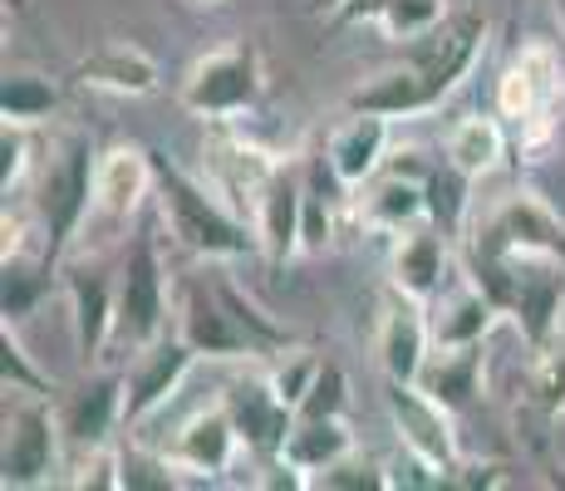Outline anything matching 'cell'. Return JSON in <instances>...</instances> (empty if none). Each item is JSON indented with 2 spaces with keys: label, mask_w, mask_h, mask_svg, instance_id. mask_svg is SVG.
<instances>
[{
  "label": "cell",
  "mask_w": 565,
  "mask_h": 491,
  "mask_svg": "<svg viewBox=\"0 0 565 491\" xmlns=\"http://www.w3.org/2000/svg\"><path fill=\"white\" fill-rule=\"evenodd\" d=\"M448 280H452L448 232H438L433 222H418L394 236V250H388V286L428 305Z\"/></svg>",
  "instance_id": "obj_23"
},
{
  "label": "cell",
  "mask_w": 565,
  "mask_h": 491,
  "mask_svg": "<svg viewBox=\"0 0 565 491\" xmlns=\"http://www.w3.org/2000/svg\"><path fill=\"white\" fill-rule=\"evenodd\" d=\"M60 104H64L60 84L45 79V74L15 70V74H6V84H0V118H6V124L40 128L60 114Z\"/></svg>",
  "instance_id": "obj_33"
},
{
  "label": "cell",
  "mask_w": 565,
  "mask_h": 491,
  "mask_svg": "<svg viewBox=\"0 0 565 491\" xmlns=\"http://www.w3.org/2000/svg\"><path fill=\"white\" fill-rule=\"evenodd\" d=\"M158 447L172 457L178 472L192 477V482H222V472H232L236 457L246 452L242 438H236V423H232L226 398H216V403H206V408L188 413V418H182Z\"/></svg>",
  "instance_id": "obj_13"
},
{
  "label": "cell",
  "mask_w": 565,
  "mask_h": 491,
  "mask_svg": "<svg viewBox=\"0 0 565 491\" xmlns=\"http://www.w3.org/2000/svg\"><path fill=\"white\" fill-rule=\"evenodd\" d=\"M507 482V462H462L452 467L448 487H502Z\"/></svg>",
  "instance_id": "obj_40"
},
{
  "label": "cell",
  "mask_w": 565,
  "mask_h": 491,
  "mask_svg": "<svg viewBox=\"0 0 565 491\" xmlns=\"http://www.w3.org/2000/svg\"><path fill=\"white\" fill-rule=\"evenodd\" d=\"M497 320H507L502 305L482 290L477 276H452L448 286L428 300V330L433 349H462V344H487V334L497 330Z\"/></svg>",
  "instance_id": "obj_21"
},
{
  "label": "cell",
  "mask_w": 565,
  "mask_h": 491,
  "mask_svg": "<svg viewBox=\"0 0 565 491\" xmlns=\"http://www.w3.org/2000/svg\"><path fill=\"white\" fill-rule=\"evenodd\" d=\"M374 354H379L384 378H394V384H418L423 364H428V354H433L428 305L413 300V295H404V290H388L384 310H379Z\"/></svg>",
  "instance_id": "obj_20"
},
{
  "label": "cell",
  "mask_w": 565,
  "mask_h": 491,
  "mask_svg": "<svg viewBox=\"0 0 565 491\" xmlns=\"http://www.w3.org/2000/svg\"><path fill=\"white\" fill-rule=\"evenodd\" d=\"M124 403H128L124 369H84V384L60 398V428L70 452L114 442L118 428H124Z\"/></svg>",
  "instance_id": "obj_18"
},
{
  "label": "cell",
  "mask_w": 565,
  "mask_h": 491,
  "mask_svg": "<svg viewBox=\"0 0 565 491\" xmlns=\"http://www.w3.org/2000/svg\"><path fill=\"white\" fill-rule=\"evenodd\" d=\"M280 162H286V158H276V152L256 148L252 138H242V134H216V148H212L216 182H212V188L222 192L226 202H232L236 212L246 216V222H252L260 192H266L270 172H276ZM252 226H256V222H252Z\"/></svg>",
  "instance_id": "obj_25"
},
{
  "label": "cell",
  "mask_w": 565,
  "mask_h": 491,
  "mask_svg": "<svg viewBox=\"0 0 565 491\" xmlns=\"http://www.w3.org/2000/svg\"><path fill=\"white\" fill-rule=\"evenodd\" d=\"M492 35V20L482 10H448L443 25H433L428 35H418L413 45H404V60L388 64V70L369 74V79L344 98V114L360 108V114H384V118H418L443 108L467 74L477 70Z\"/></svg>",
  "instance_id": "obj_1"
},
{
  "label": "cell",
  "mask_w": 565,
  "mask_h": 491,
  "mask_svg": "<svg viewBox=\"0 0 565 491\" xmlns=\"http://www.w3.org/2000/svg\"><path fill=\"white\" fill-rule=\"evenodd\" d=\"M462 270L482 280V290L502 305V314L521 330L531 354H546V349L561 344L565 256H551V250H516V256L462 260Z\"/></svg>",
  "instance_id": "obj_3"
},
{
  "label": "cell",
  "mask_w": 565,
  "mask_h": 491,
  "mask_svg": "<svg viewBox=\"0 0 565 491\" xmlns=\"http://www.w3.org/2000/svg\"><path fill=\"white\" fill-rule=\"evenodd\" d=\"M344 20H369L384 40L413 45L418 35H428L433 25L448 20V0H360Z\"/></svg>",
  "instance_id": "obj_31"
},
{
  "label": "cell",
  "mask_w": 565,
  "mask_h": 491,
  "mask_svg": "<svg viewBox=\"0 0 565 491\" xmlns=\"http://www.w3.org/2000/svg\"><path fill=\"white\" fill-rule=\"evenodd\" d=\"M315 374H320V354H310V349H300V344H290V349H280L276 359H266L270 388H276L290 408H300V398H306V388L315 384Z\"/></svg>",
  "instance_id": "obj_37"
},
{
  "label": "cell",
  "mask_w": 565,
  "mask_h": 491,
  "mask_svg": "<svg viewBox=\"0 0 565 491\" xmlns=\"http://www.w3.org/2000/svg\"><path fill=\"white\" fill-rule=\"evenodd\" d=\"M15 408H6V447H0V487L6 491H35L54 487L60 472H70V442L60 428L54 398L40 393H10Z\"/></svg>",
  "instance_id": "obj_8"
},
{
  "label": "cell",
  "mask_w": 565,
  "mask_h": 491,
  "mask_svg": "<svg viewBox=\"0 0 565 491\" xmlns=\"http://www.w3.org/2000/svg\"><path fill=\"white\" fill-rule=\"evenodd\" d=\"M60 286V266L45 256V242H25V246H10L0 256V314L6 324H20L25 314H35V305L54 295Z\"/></svg>",
  "instance_id": "obj_26"
},
{
  "label": "cell",
  "mask_w": 565,
  "mask_h": 491,
  "mask_svg": "<svg viewBox=\"0 0 565 491\" xmlns=\"http://www.w3.org/2000/svg\"><path fill=\"white\" fill-rule=\"evenodd\" d=\"M408 152H398V158L384 162V172H374V178L360 188L354 196V212H360V222L369 232H384V236H398L408 232V226L428 222V188H423V172H428V162H404Z\"/></svg>",
  "instance_id": "obj_16"
},
{
  "label": "cell",
  "mask_w": 565,
  "mask_h": 491,
  "mask_svg": "<svg viewBox=\"0 0 565 491\" xmlns=\"http://www.w3.org/2000/svg\"><path fill=\"white\" fill-rule=\"evenodd\" d=\"M192 364H198V349L182 340L178 330L172 334H158L153 344H143L138 354H128L124 364V378H128V403H124V428L138 433L143 423H153L178 388L188 384Z\"/></svg>",
  "instance_id": "obj_12"
},
{
  "label": "cell",
  "mask_w": 565,
  "mask_h": 491,
  "mask_svg": "<svg viewBox=\"0 0 565 491\" xmlns=\"http://www.w3.org/2000/svg\"><path fill=\"white\" fill-rule=\"evenodd\" d=\"M153 206L162 216V226L172 232L188 256L198 260H242L260 250L256 226L236 212L216 188H206L202 178H192L182 162H172L168 152L153 148Z\"/></svg>",
  "instance_id": "obj_2"
},
{
  "label": "cell",
  "mask_w": 565,
  "mask_h": 491,
  "mask_svg": "<svg viewBox=\"0 0 565 491\" xmlns=\"http://www.w3.org/2000/svg\"><path fill=\"white\" fill-rule=\"evenodd\" d=\"M482 364H487V344L433 349L418 374V388L428 393V398H438L443 408L462 413V408H472V398L482 393Z\"/></svg>",
  "instance_id": "obj_28"
},
{
  "label": "cell",
  "mask_w": 565,
  "mask_h": 491,
  "mask_svg": "<svg viewBox=\"0 0 565 491\" xmlns=\"http://www.w3.org/2000/svg\"><path fill=\"white\" fill-rule=\"evenodd\" d=\"M296 418H350V374L334 359H320V374L300 398Z\"/></svg>",
  "instance_id": "obj_36"
},
{
  "label": "cell",
  "mask_w": 565,
  "mask_h": 491,
  "mask_svg": "<svg viewBox=\"0 0 565 491\" xmlns=\"http://www.w3.org/2000/svg\"><path fill=\"white\" fill-rule=\"evenodd\" d=\"M516 250H551L565 256V222L561 212L541 192H512L467 232V256L462 260H492V256H516Z\"/></svg>",
  "instance_id": "obj_10"
},
{
  "label": "cell",
  "mask_w": 565,
  "mask_h": 491,
  "mask_svg": "<svg viewBox=\"0 0 565 491\" xmlns=\"http://www.w3.org/2000/svg\"><path fill=\"white\" fill-rule=\"evenodd\" d=\"M252 222L260 236V256L270 266H286V260L306 256V168L300 162H280L270 172Z\"/></svg>",
  "instance_id": "obj_19"
},
{
  "label": "cell",
  "mask_w": 565,
  "mask_h": 491,
  "mask_svg": "<svg viewBox=\"0 0 565 491\" xmlns=\"http://www.w3.org/2000/svg\"><path fill=\"white\" fill-rule=\"evenodd\" d=\"M172 310H178V334L198 349V359H216V364H236V359L252 364V359H260L256 340L226 310V300L216 295L212 280H188Z\"/></svg>",
  "instance_id": "obj_14"
},
{
  "label": "cell",
  "mask_w": 565,
  "mask_h": 491,
  "mask_svg": "<svg viewBox=\"0 0 565 491\" xmlns=\"http://www.w3.org/2000/svg\"><path fill=\"white\" fill-rule=\"evenodd\" d=\"M188 6H198V10H206V6H222V0H188Z\"/></svg>",
  "instance_id": "obj_42"
},
{
  "label": "cell",
  "mask_w": 565,
  "mask_h": 491,
  "mask_svg": "<svg viewBox=\"0 0 565 491\" xmlns=\"http://www.w3.org/2000/svg\"><path fill=\"white\" fill-rule=\"evenodd\" d=\"M384 408H388V423H394L398 447H408L413 457H423V462L443 477V487H448L452 467L462 462L458 428H452L458 413L443 408L438 398H428L418 384H394V378H388V388H384Z\"/></svg>",
  "instance_id": "obj_11"
},
{
  "label": "cell",
  "mask_w": 565,
  "mask_h": 491,
  "mask_svg": "<svg viewBox=\"0 0 565 491\" xmlns=\"http://www.w3.org/2000/svg\"><path fill=\"white\" fill-rule=\"evenodd\" d=\"M60 286L70 295V330L74 354L84 369H99L114 349V320H118V266L89 250H70L60 266Z\"/></svg>",
  "instance_id": "obj_9"
},
{
  "label": "cell",
  "mask_w": 565,
  "mask_h": 491,
  "mask_svg": "<svg viewBox=\"0 0 565 491\" xmlns=\"http://www.w3.org/2000/svg\"><path fill=\"white\" fill-rule=\"evenodd\" d=\"M74 84L94 94H114V98H148L158 94L162 70L138 40H104L99 50H89L70 74Z\"/></svg>",
  "instance_id": "obj_22"
},
{
  "label": "cell",
  "mask_w": 565,
  "mask_h": 491,
  "mask_svg": "<svg viewBox=\"0 0 565 491\" xmlns=\"http://www.w3.org/2000/svg\"><path fill=\"white\" fill-rule=\"evenodd\" d=\"M315 487H330V491H379L388 487V462H379V457H364L360 447H354L350 457H340L334 467H324L320 477H315Z\"/></svg>",
  "instance_id": "obj_38"
},
{
  "label": "cell",
  "mask_w": 565,
  "mask_h": 491,
  "mask_svg": "<svg viewBox=\"0 0 565 491\" xmlns=\"http://www.w3.org/2000/svg\"><path fill=\"white\" fill-rule=\"evenodd\" d=\"M497 114L516 152H546L565 124V60L551 40H521L497 74Z\"/></svg>",
  "instance_id": "obj_5"
},
{
  "label": "cell",
  "mask_w": 565,
  "mask_h": 491,
  "mask_svg": "<svg viewBox=\"0 0 565 491\" xmlns=\"http://www.w3.org/2000/svg\"><path fill=\"white\" fill-rule=\"evenodd\" d=\"M507 148H512V128L502 124V114H462L458 124L443 134V158L452 168H462L467 178H487V172L502 168Z\"/></svg>",
  "instance_id": "obj_27"
},
{
  "label": "cell",
  "mask_w": 565,
  "mask_h": 491,
  "mask_svg": "<svg viewBox=\"0 0 565 491\" xmlns=\"http://www.w3.org/2000/svg\"><path fill=\"white\" fill-rule=\"evenodd\" d=\"M118 482H124V491H172V487H182V472L172 467V457L158 442H134V447H124Z\"/></svg>",
  "instance_id": "obj_35"
},
{
  "label": "cell",
  "mask_w": 565,
  "mask_h": 491,
  "mask_svg": "<svg viewBox=\"0 0 565 491\" xmlns=\"http://www.w3.org/2000/svg\"><path fill=\"white\" fill-rule=\"evenodd\" d=\"M354 6H360V0H324V10H330L334 20H344V15H350V10H354Z\"/></svg>",
  "instance_id": "obj_41"
},
{
  "label": "cell",
  "mask_w": 565,
  "mask_h": 491,
  "mask_svg": "<svg viewBox=\"0 0 565 491\" xmlns=\"http://www.w3.org/2000/svg\"><path fill=\"white\" fill-rule=\"evenodd\" d=\"M99 143L84 128H70L50 143V158H40L35 172V216L40 242L54 266H64L79 236L94 222V188H99Z\"/></svg>",
  "instance_id": "obj_4"
},
{
  "label": "cell",
  "mask_w": 565,
  "mask_h": 491,
  "mask_svg": "<svg viewBox=\"0 0 565 491\" xmlns=\"http://www.w3.org/2000/svg\"><path fill=\"white\" fill-rule=\"evenodd\" d=\"M158 226L162 216H148L134 236L124 242V260H118V320H114V349L118 354H138L168 334L172 295H168V270H162L158 250Z\"/></svg>",
  "instance_id": "obj_6"
},
{
  "label": "cell",
  "mask_w": 565,
  "mask_h": 491,
  "mask_svg": "<svg viewBox=\"0 0 565 491\" xmlns=\"http://www.w3.org/2000/svg\"><path fill=\"white\" fill-rule=\"evenodd\" d=\"M30 152H35V143H30V128L25 124H6V128H0V158H6V168H0V192H6V202L20 192L30 162H35Z\"/></svg>",
  "instance_id": "obj_39"
},
{
  "label": "cell",
  "mask_w": 565,
  "mask_h": 491,
  "mask_svg": "<svg viewBox=\"0 0 565 491\" xmlns=\"http://www.w3.org/2000/svg\"><path fill=\"white\" fill-rule=\"evenodd\" d=\"M266 98V60L256 40H232L222 50H206L182 74L178 104L202 124H236Z\"/></svg>",
  "instance_id": "obj_7"
},
{
  "label": "cell",
  "mask_w": 565,
  "mask_h": 491,
  "mask_svg": "<svg viewBox=\"0 0 565 491\" xmlns=\"http://www.w3.org/2000/svg\"><path fill=\"white\" fill-rule=\"evenodd\" d=\"M226 408H232V423H236V438H242L246 457L266 462V457H280L286 452V438L296 428V408L270 388L266 369L260 374H236L232 384L222 388Z\"/></svg>",
  "instance_id": "obj_17"
},
{
  "label": "cell",
  "mask_w": 565,
  "mask_h": 491,
  "mask_svg": "<svg viewBox=\"0 0 565 491\" xmlns=\"http://www.w3.org/2000/svg\"><path fill=\"white\" fill-rule=\"evenodd\" d=\"M423 188H428V222L438 226V232L462 236L467 232V196H472V178H467L462 168H452L448 158H433L428 172H423Z\"/></svg>",
  "instance_id": "obj_32"
},
{
  "label": "cell",
  "mask_w": 565,
  "mask_h": 491,
  "mask_svg": "<svg viewBox=\"0 0 565 491\" xmlns=\"http://www.w3.org/2000/svg\"><path fill=\"white\" fill-rule=\"evenodd\" d=\"M388 143H394V118L350 108V118H344V124L324 138V152H330V168L340 172L344 188L360 192L374 172H384Z\"/></svg>",
  "instance_id": "obj_24"
},
{
  "label": "cell",
  "mask_w": 565,
  "mask_h": 491,
  "mask_svg": "<svg viewBox=\"0 0 565 491\" xmlns=\"http://www.w3.org/2000/svg\"><path fill=\"white\" fill-rule=\"evenodd\" d=\"M561 418H565V344L536 354V374H531L526 393H521L516 428H526L531 447H541Z\"/></svg>",
  "instance_id": "obj_29"
},
{
  "label": "cell",
  "mask_w": 565,
  "mask_h": 491,
  "mask_svg": "<svg viewBox=\"0 0 565 491\" xmlns=\"http://www.w3.org/2000/svg\"><path fill=\"white\" fill-rule=\"evenodd\" d=\"M0 384H6V393H40V398L60 393L45 369H35V354L20 344L15 324H0Z\"/></svg>",
  "instance_id": "obj_34"
},
{
  "label": "cell",
  "mask_w": 565,
  "mask_h": 491,
  "mask_svg": "<svg viewBox=\"0 0 565 491\" xmlns=\"http://www.w3.org/2000/svg\"><path fill=\"white\" fill-rule=\"evenodd\" d=\"M354 452V433H350V418H296V428H290L286 438V462H296L300 472L315 477L324 472V467H334L340 457Z\"/></svg>",
  "instance_id": "obj_30"
},
{
  "label": "cell",
  "mask_w": 565,
  "mask_h": 491,
  "mask_svg": "<svg viewBox=\"0 0 565 491\" xmlns=\"http://www.w3.org/2000/svg\"><path fill=\"white\" fill-rule=\"evenodd\" d=\"M556 15H561V25H565V0H556Z\"/></svg>",
  "instance_id": "obj_43"
},
{
  "label": "cell",
  "mask_w": 565,
  "mask_h": 491,
  "mask_svg": "<svg viewBox=\"0 0 565 491\" xmlns=\"http://www.w3.org/2000/svg\"><path fill=\"white\" fill-rule=\"evenodd\" d=\"M153 148H138V143H108L99 152V188H94V222L104 226L108 236L124 232L148 202H153Z\"/></svg>",
  "instance_id": "obj_15"
}]
</instances>
